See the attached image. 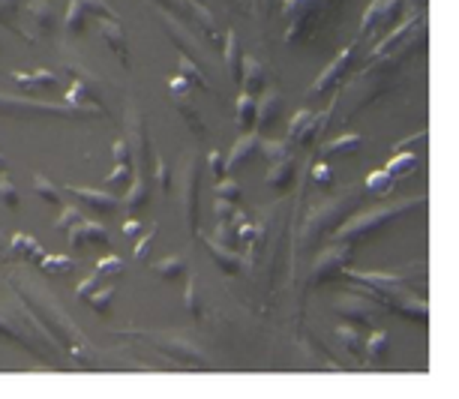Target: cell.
<instances>
[{"label": "cell", "instance_id": "obj_34", "mask_svg": "<svg viewBox=\"0 0 459 399\" xmlns=\"http://www.w3.org/2000/svg\"><path fill=\"white\" fill-rule=\"evenodd\" d=\"M91 15L84 13V6H82V0H69V10H66V33H82L84 30V24H88Z\"/></svg>", "mask_w": 459, "mask_h": 399}, {"label": "cell", "instance_id": "obj_55", "mask_svg": "<svg viewBox=\"0 0 459 399\" xmlns=\"http://www.w3.org/2000/svg\"><path fill=\"white\" fill-rule=\"evenodd\" d=\"M235 229H238V240H244V244H249V240H255V238H258L255 225L249 222V216H247V220L240 222V225H235Z\"/></svg>", "mask_w": 459, "mask_h": 399}, {"label": "cell", "instance_id": "obj_14", "mask_svg": "<svg viewBox=\"0 0 459 399\" xmlns=\"http://www.w3.org/2000/svg\"><path fill=\"white\" fill-rule=\"evenodd\" d=\"M258 144H262V135H258L255 129H253V133H240V138H238L235 147H231V153H229V162H225V175H231L238 166H244L249 156H255Z\"/></svg>", "mask_w": 459, "mask_h": 399}, {"label": "cell", "instance_id": "obj_49", "mask_svg": "<svg viewBox=\"0 0 459 399\" xmlns=\"http://www.w3.org/2000/svg\"><path fill=\"white\" fill-rule=\"evenodd\" d=\"M111 156H115V166H133V147H129V142H115Z\"/></svg>", "mask_w": 459, "mask_h": 399}, {"label": "cell", "instance_id": "obj_28", "mask_svg": "<svg viewBox=\"0 0 459 399\" xmlns=\"http://www.w3.org/2000/svg\"><path fill=\"white\" fill-rule=\"evenodd\" d=\"M178 75H180V78H186V82L193 84V88H204V91L211 88V82L204 78L202 66H198L195 60H193V57H186V55H180V57H178Z\"/></svg>", "mask_w": 459, "mask_h": 399}, {"label": "cell", "instance_id": "obj_47", "mask_svg": "<svg viewBox=\"0 0 459 399\" xmlns=\"http://www.w3.org/2000/svg\"><path fill=\"white\" fill-rule=\"evenodd\" d=\"M75 222H82V211H79V207H64V211H60V216L55 220V229L57 231H69Z\"/></svg>", "mask_w": 459, "mask_h": 399}, {"label": "cell", "instance_id": "obj_31", "mask_svg": "<svg viewBox=\"0 0 459 399\" xmlns=\"http://www.w3.org/2000/svg\"><path fill=\"white\" fill-rule=\"evenodd\" d=\"M414 169H418V156L409 153V151H396L394 160L385 166V171L391 178H405V175H411Z\"/></svg>", "mask_w": 459, "mask_h": 399}, {"label": "cell", "instance_id": "obj_20", "mask_svg": "<svg viewBox=\"0 0 459 399\" xmlns=\"http://www.w3.org/2000/svg\"><path fill=\"white\" fill-rule=\"evenodd\" d=\"M238 82H240V88H244V93H253V97H258V93L264 91V66L258 64L255 57H244Z\"/></svg>", "mask_w": 459, "mask_h": 399}, {"label": "cell", "instance_id": "obj_44", "mask_svg": "<svg viewBox=\"0 0 459 399\" xmlns=\"http://www.w3.org/2000/svg\"><path fill=\"white\" fill-rule=\"evenodd\" d=\"M258 153H264L267 162H276V160H285V156H291L289 144H285V142H262V144H258Z\"/></svg>", "mask_w": 459, "mask_h": 399}, {"label": "cell", "instance_id": "obj_2", "mask_svg": "<svg viewBox=\"0 0 459 399\" xmlns=\"http://www.w3.org/2000/svg\"><path fill=\"white\" fill-rule=\"evenodd\" d=\"M423 204H427V195H418V198H403V202H396V204H385V207H378V211H372V213L354 216L351 222L340 225V240H349V244H354V240L367 238V234H376V231L385 229V225L396 222L400 216L409 213L411 207H423Z\"/></svg>", "mask_w": 459, "mask_h": 399}, {"label": "cell", "instance_id": "obj_46", "mask_svg": "<svg viewBox=\"0 0 459 399\" xmlns=\"http://www.w3.org/2000/svg\"><path fill=\"white\" fill-rule=\"evenodd\" d=\"M0 198H4V202L10 204V207H19V202H22V198H19V186H15L13 180L4 175V171H0Z\"/></svg>", "mask_w": 459, "mask_h": 399}, {"label": "cell", "instance_id": "obj_5", "mask_svg": "<svg viewBox=\"0 0 459 399\" xmlns=\"http://www.w3.org/2000/svg\"><path fill=\"white\" fill-rule=\"evenodd\" d=\"M198 156H189L184 175H180V189H184V195H180V204H184V216H186V225L189 231L198 234Z\"/></svg>", "mask_w": 459, "mask_h": 399}, {"label": "cell", "instance_id": "obj_50", "mask_svg": "<svg viewBox=\"0 0 459 399\" xmlns=\"http://www.w3.org/2000/svg\"><path fill=\"white\" fill-rule=\"evenodd\" d=\"M19 6H22V0H0V22L19 28V24H15V13H19Z\"/></svg>", "mask_w": 459, "mask_h": 399}, {"label": "cell", "instance_id": "obj_43", "mask_svg": "<svg viewBox=\"0 0 459 399\" xmlns=\"http://www.w3.org/2000/svg\"><path fill=\"white\" fill-rule=\"evenodd\" d=\"M309 175H313V180H316L318 186H325V189H331V186H333V169L327 166V160L313 162V169H309Z\"/></svg>", "mask_w": 459, "mask_h": 399}, {"label": "cell", "instance_id": "obj_54", "mask_svg": "<svg viewBox=\"0 0 459 399\" xmlns=\"http://www.w3.org/2000/svg\"><path fill=\"white\" fill-rule=\"evenodd\" d=\"M207 166H211L213 178L222 180L225 178V162H222V153L220 151H211V156H207Z\"/></svg>", "mask_w": 459, "mask_h": 399}, {"label": "cell", "instance_id": "obj_38", "mask_svg": "<svg viewBox=\"0 0 459 399\" xmlns=\"http://www.w3.org/2000/svg\"><path fill=\"white\" fill-rule=\"evenodd\" d=\"M39 267L46 273H51V276H66V273H73V258H69V256H48L46 253V258L39 262Z\"/></svg>", "mask_w": 459, "mask_h": 399}, {"label": "cell", "instance_id": "obj_30", "mask_svg": "<svg viewBox=\"0 0 459 399\" xmlns=\"http://www.w3.org/2000/svg\"><path fill=\"white\" fill-rule=\"evenodd\" d=\"M115 298H117L115 289H108V285H100V289L88 298V303H91V309L97 312V316L108 318L111 312H115Z\"/></svg>", "mask_w": 459, "mask_h": 399}, {"label": "cell", "instance_id": "obj_58", "mask_svg": "<svg viewBox=\"0 0 459 399\" xmlns=\"http://www.w3.org/2000/svg\"><path fill=\"white\" fill-rule=\"evenodd\" d=\"M0 171H6V156L0 153Z\"/></svg>", "mask_w": 459, "mask_h": 399}, {"label": "cell", "instance_id": "obj_8", "mask_svg": "<svg viewBox=\"0 0 459 399\" xmlns=\"http://www.w3.org/2000/svg\"><path fill=\"white\" fill-rule=\"evenodd\" d=\"M349 262H351V249L342 240L340 247L322 253V258H318L316 267H313V282H327V280H333V276H342V271L349 267Z\"/></svg>", "mask_w": 459, "mask_h": 399}, {"label": "cell", "instance_id": "obj_27", "mask_svg": "<svg viewBox=\"0 0 459 399\" xmlns=\"http://www.w3.org/2000/svg\"><path fill=\"white\" fill-rule=\"evenodd\" d=\"M15 82L22 84V88H46V91H55L57 84H60V78H57V73H48V69H37L33 75H28V73H15L13 75Z\"/></svg>", "mask_w": 459, "mask_h": 399}, {"label": "cell", "instance_id": "obj_4", "mask_svg": "<svg viewBox=\"0 0 459 399\" xmlns=\"http://www.w3.org/2000/svg\"><path fill=\"white\" fill-rule=\"evenodd\" d=\"M336 312L351 325H360V327H372L381 312V303L367 298L363 291H354V294H345L342 300H336Z\"/></svg>", "mask_w": 459, "mask_h": 399}, {"label": "cell", "instance_id": "obj_52", "mask_svg": "<svg viewBox=\"0 0 459 399\" xmlns=\"http://www.w3.org/2000/svg\"><path fill=\"white\" fill-rule=\"evenodd\" d=\"M169 91H171V97H189V93H193V84L186 82V78H180V75H175L169 82Z\"/></svg>", "mask_w": 459, "mask_h": 399}, {"label": "cell", "instance_id": "obj_21", "mask_svg": "<svg viewBox=\"0 0 459 399\" xmlns=\"http://www.w3.org/2000/svg\"><path fill=\"white\" fill-rule=\"evenodd\" d=\"M391 307L396 312H403L405 318H411V322H420V325H427V318H429V307H427V300H418L414 294H396V298L391 300Z\"/></svg>", "mask_w": 459, "mask_h": 399}, {"label": "cell", "instance_id": "obj_45", "mask_svg": "<svg viewBox=\"0 0 459 399\" xmlns=\"http://www.w3.org/2000/svg\"><path fill=\"white\" fill-rule=\"evenodd\" d=\"M126 271V265L120 262L117 256H108V258H100L97 262V273L102 276V280H106V276H120Z\"/></svg>", "mask_w": 459, "mask_h": 399}, {"label": "cell", "instance_id": "obj_39", "mask_svg": "<svg viewBox=\"0 0 459 399\" xmlns=\"http://www.w3.org/2000/svg\"><path fill=\"white\" fill-rule=\"evenodd\" d=\"M213 193H216V198H222V202H231V204H235L238 198H240V186H238V180H231L229 175H225L222 180H216Z\"/></svg>", "mask_w": 459, "mask_h": 399}, {"label": "cell", "instance_id": "obj_3", "mask_svg": "<svg viewBox=\"0 0 459 399\" xmlns=\"http://www.w3.org/2000/svg\"><path fill=\"white\" fill-rule=\"evenodd\" d=\"M358 202H360V193H358V189H349V195H340V198H333V202L322 204L318 211H313L307 229H303V240H307V244H313L318 234L325 238V234L336 231L345 220H349V213L358 207Z\"/></svg>", "mask_w": 459, "mask_h": 399}, {"label": "cell", "instance_id": "obj_16", "mask_svg": "<svg viewBox=\"0 0 459 399\" xmlns=\"http://www.w3.org/2000/svg\"><path fill=\"white\" fill-rule=\"evenodd\" d=\"M198 240H202V244L207 247V253H211V258L216 262V267H220V271H225V273H240V256L238 253H231L229 247L225 244H220V240H211V238H202V234H198Z\"/></svg>", "mask_w": 459, "mask_h": 399}, {"label": "cell", "instance_id": "obj_37", "mask_svg": "<svg viewBox=\"0 0 459 399\" xmlns=\"http://www.w3.org/2000/svg\"><path fill=\"white\" fill-rule=\"evenodd\" d=\"M411 24H414V22H403V24H400V28H396V30H391V33H387V37H385V39H381V42H378V46H376V48H372V57H381V55H387V51H391L394 46H400V39L405 37V33H409V30H411Z\"/></svg>", "mask_w": 459, "mask_h": 399}, {"label": "cell", "instance_id": "obj_29", "mask_svg": "<svg viewBox=\"0 0 459 399\" xmlns=\"http://www.w3.org/2000/svg\"><path fill=\"white\" fill-rule=\"evenodd\" d=\"M225 66H229V75L240 78V64H244V55H240V42H238V33L235 30H229V37H225Z\"/></svg>", "mask_w": 459, "mask_h": 399}, {"label": "cell", "instance_id": "obj_6", "mask_svg": "<svg viewBox=\"0 0 459 399\" xmlns=\"http://www.w3.org/2000/svg\"><path fill=\"white\" fill-rule=\"evenodd\" d=\"M153 343H157V349L171 360H184V363H193V367H202V363H204V351L195 349V345L189 340H184V336L153 334Z\"/></svg>", "mask_w": 459, "mask_h": 399}, {"label": "cell", "instance_id": "obj_26", "mask_svg": "<svg viewBox=\"0 0 459 399\" xmlns=\"http://www.w3.org/2000/svg\"><path fill=\"white\" fill-rule=\"evenodd\" d=\"M255 102H258V97H253V93H240L238 108H235L240 133H253L255 129Z\"/></svg>", "mask_w": 459, "mask_h": 399}, {"label": "cell", "instance_id": "obj_9", "mask_svg": "<svg viewBox=\"0 0 459 399\" xmlns=\"http://www.w3.org/2000/svg\"><path fill=\"white\" fill-rule=\"evenodd\" d=\"M69 193H73L79 202H84L93 213H100V216L115 213L120 207V198L111 193V189L106 193V189H91V186H69Z\"/></svg>", "mask_w": 459, "mask_h": 399}, {"label": "cell", "instance_id": "obj_19", "mask_svg": "<svg viewBox=\"0 0 459 399\" xmlns=\"http://www.w3.org/2000/svg\"><path fill=\"white\" fill-rule=\"evenodd\" d=\"M28 13H30V24H33V39L55 33V13H51V6L46 0H30Z\"/></svg>", "mask_w": 459, "mask_h": 399}, {"label": "cell", "instance_id": "obj_41", "mask_svg": "<svg viewBox=\"0 0 459 399\" xmlns=\"http://www.w3.org/2000/svg\"><path fill=\"white\" fill-rule=\"evenodd\" d=\"M186 312H189V316H193L195 318V322H198V318H202V294H198V280H189L186 282Z\"/></svg>", "mask_w": 459, "mask_h": 399}, {"label": "cell", "instance_id": "obj_10", "mask_svg": "<svg viewBox=\"0 0 459 399\" xmlns=\"http://www.w3.org/2000/svg\"><path fill=\"white\" fill-rule=\"evenodd\" d=\"M66 234H69V247H73V249H84V247H106V244H108V231L102 229L100 222H91V220L75 222L73 229H69Z\"/></svg>", "mask_w": 459, "mask_h": 399}, {"label": "cell", "instance_id": "obj_17", "mask_svg": "<svg viewBox=\"0 0 459 399\" xmlns=\"http://www.w3.org/2000/svg\"><path fill=\"white\" fill-rule=\"evenodd\" d=\"M100 37L108 42V48L120 57V64L129 66V55H126V30L120 28V22H117V19L100 22Z\"/></svg>", "mask_w": 459, "mask_h": 399}, {"label": "cell", "instance_id": "obj_18", "mask_svg": "<svg viewBox=\"0 0 459 399\" xmlns=\"http://www.w3.org/2000/svg\"><path fill=\"white\" fill-rule=\"evenodd\" d=\"M280 108H282V100L276 91H267L264 97H258L255 102V129H267L276 124L280 117Z\"/></svg>", "mask_w": 459, "mask_h": 399}, {"label": "cell", "instance_id": "obj_13", "mask_svg": "<svg viewBox=\"0 0 459 399\" xmlns=\"http://www.w3.org/2000/svg\"><path fill=\"white\" fill-rule=\"evenodd\" d=\"M351 57H354V46H349V48H345L342 55L336 57V60H331V66H327L325 73L318 75L316 82H313V88H309V97H318V93H327V91H331L333 84H336V82H340V78H342V73H345V69H349Z\"/></svg>", "mask_w": 459, "mask_h": 399}, {"label": "cell", "instance_id": "obj_25", "mask_svg": "<svg viewBox=\"0 0 459 399\" xmlns=\"http://www.w3.org/2000/svg\"><path fill=\"white\" fill-rule=\"evenodd\" d=\"M151 271L157 276H162L166 282H175L186 273V258L184 256H166V258H160V262H151Z\"/></svg>", "mask_w": 459, "mask_h": 399}, {"label": "cell", "instance_id": "obj_35", "mask_svg": "<svg viewBox=\"0 0 459 399\" xmlns=\"http://www.w3.org/2000/svg\"><path fill=\"white\" fill-rule=\"evenodd\" d=\"M394 186H396V178L387 175L385 169H381V171H376V175H369V178H367V189H369V195L385 198V195H391V193H394Z\"/></svg>", "mask_w": 459, "mask_h": 399}, {"label": "cell", "instance_id": "obj_15", "mask_svg": "<svg viewBox=\"0 0 459 399\" xmlns=\"http://www.w3.org/2000/svg\"><path fill=\"white\" fill-rule=\"evenodd\" d=\"M6 249H10L13 258H19V262H24V265H39L42 258H46V249L39 247V240L28 238V234H13L10 247Z\"/></svg>", "mask_w": 459, "mask_h": 399}, {"label": "cell", "instance_id": "obj_53", "mask_svg": "<svg viewBox=\"0 0 459 399\" xmlns=\"http://www.w3.org/2000/svg\"><path fill=\"white\" fill-rule=\"evenodd\" d=\"M153 238H157V229L147 231V234H142V238H138V247H135V258H138V262H147V249L153 247Z\"/></svg>", "mask_w": 459, "mask_h": 399}, {"label": "cell", "instance_id": "obj_32", "mask_svg": "<svg viewBox=\"0 0 459 399\" xmlns=\"http://www.w3.org/2000/svg\"><path fill=\"white\" fill-rule=\"evenodd\" d=\"M33 193L48 204H57V207L64 204V193H60L55 180H48L46 175H33Z\"/></svg>", "mask_w": 459, "mask_h": 399}, {"label": "cell", "instance_id": "obj_48", "mask_svg": "<svg viewBox=\"0 0 459 399\" xmlns=\"http://www.w3.org/2000/svg\"><path fill=\"white\" fill-rule=\"evenodd\" d=\"M100 285H106V282H102V276H100L97 271H93V273L88 276V280H82V282H79V289H75V298H79V300H88L91 294L100 289Z\"/></svg>", "mask_w": 459, "mask_h": 399}, {"label": "cell", "instance_id": "obj_11", "mask_svg": "<svg viewBox=\"0 0 459 399\" xmlns=\"http://www.w3.org/2000/svg\"><path fill=\"white\" fill-rule=\"evenodd\" d=\"M400 6H403V0H376V4H372L369 10H367V15H363L360 30L372 33V30H378V28H387V24H394V19L400 15Z\"/></svg>", "mask_w": 459, "mask_h": 399}, {"label": "cell", "instance_id": "obj_42", "mask_svg": "<svg viewBox=\"0 0 459 399\" xmlns=\"http://www.w3.org/2000/svg\"><path fill=\"white\" fill-rule=\"evenodd\" d=\"M82 6H84V13L93 15V19H100V22H106V19H117L115 10L106 4V0H82Z\"/></svg>", "mask_w": 459, "mask_h": 399}, {"label": "cell", "instance_id": "obj_57", "mask_svg": "<svg viewBox=\"0 0 459 399\" xmlns=\"http://www.w3.org/2000/svg\"><path fill=\"white\" fill-rule=\"evenodd\" d=\"M138 231H142V222H138V220H126L124 222V234H126V238H135Z\"/></svg>", "mask_w": 459, "mask_h": 399}, {"label": "cell", "instance_id": "obj_56", "mask_svg": "<svg viewBox=\"0 0 459 399\" xmlns=\"http://www.w3.org/2000/svg\"><path fill=\"white\" fill-rule=\"evenodd\" d=\"M216 216H220V222H231V216H235V204L216 198Z\"/></svg>", "mask_w": 459, "mask_h": 399}, {"label": "cell", "instance_id": "obj_7", "mask_svg": "<svg viewBox=\"0 0 459 399\" xmlns=\"http://www.w3.org/2000/svg\"><path fill=\"white\" fill-rule=\"evenodd\" d=\"M126 133H129V147H133V160H138L144 166V178L151 171V135L142 115L135 108H126Z\"/></svg>", "mask_w": 459, "mask_h": 399}, {"label": "cell", "instance_id": "obj_33", "mask_svg": "<svg viewBox=\"0 0 459 399\" xmlns=\"http://www.w3.org/2000/svg\"><path fill=\"white\" fill-rule=\"evenodd\" d=\"M133 178H135V171L133 166H115V171L106 178V189H111V193H126L129 184H133Z\"/></svg>", "mask_w": 459, "mask_h": 399}, {"label": "cell", "instance_id": "obj_40", "mask_svg": "<svg viewBox=\"0 0 459 399\" xmlns=\"http://www.w3.org/2000/svg\"><path fill=\"white\" fill-rule=\"evenodd\" d=\"M336 336H340V343H342L351 354H360V351H363V345H367V340H363V336H360L358 331H354V327H340V331H336Z\"/></svg>", "mask_w": 459, "mask_h": 399}, {"label": "cell", "instance_id": "obj_36", "mask_svg": "<svg viewBox=\"0 0 459 399\" xmlns=\"http://www.w3.org/2000/svg\"><path fill=\"white\" fill-rule=\"evenodd\" d=\"M363 349L369 351V358H376V360H387V354H391V336H387L385 331H376L367 340V345Z\"/></svg>", "mask_w": 459, "mask_h": 399}, {"label": "cell", "instance_id": "obj_51", "mask_svg": "<svg viewBox=\"0 0 459 399\" xmlns=\"http://www.w3.org/2000/svg\"><path fill=\"white\" fill-rule=\"evenodd\" d=\"M153 175H157L160 193H169V189H171V169L166 166V160H157V169H153Z\"/></svg>", "mask_w": 459, "mask_h": 399}, {"label": "cell", "instance_id": "obj_1", "mask_svg": "<svg viewBox=\"0 0 459 399\" xmlns=\"http://www.w3.org/2000/svg\"><path fill=\"white\" fill-rule=\"evenodd\" d=\"M10 282L15 285V294H19V298L28 303L33 312H37L33 318H37L39 325H46V331L51 336H60V343H64L66 349L75 354V358H88L91 360V351H88V343H84V334L73 325V318H69L66 312L60 309V303H55L51 294L42 291L39 285L28 282L22 273H15Z\"/></svg>", "mask_w": 459, "mask_h": 399}, {"label": "cell", "instance_id": "obj_23", "mask_svg": "<svg viewBox=\"0 0 459 399\" xmlns=\"http://www.w3.org/2000/svg\"><path fill=\"white\" fill-rule=\"evenodd\" d=\"M360 147H363V135H340V138H333V142H327L322 147V160H336V156H354V153H360Z\"/></svg>", "mask_w": 459, "mask_h": 399}, {"label": "cell", "instance_id": "obj_12", "mask_svg": "<svg viewBox=\"0 0 459 399\" xmlns=\"http://www.w3.org/2000/svg\"><path fill=\"white\" fill-rule=\"evenodd\" d=\"M322 135L318 133V120L313 111H298L289 124V142H294L298 147H313L316 138Z\"/></svg>", "mask_w": 459, "mask_h": 399}, {"label": "cell", "instance_id": "obj_24", "mask_svg": "<svg viewBox=\"0 0 459 399\" xmlns=\"http://www.w3.org/2000/svg\"><path fill=\"white\" fill-rule=\"evenodd\" d=\"M147 202H151V178L135 175L133 184L126 189V195L120 198V204L133 207V211H142V207H147Z\"/></svg>", "mask_w": 459, "mask_h": 399}, {"label": "cell", "instance_id": "obj_22", "mask_svg": "<svg viewBox=\"0 0 459 399\" xmlns=\"http://www.w3.org/2000/svg\"><path fill=\"white\" fill-rule=\"evenodd\" d=\"M294 171H298V162H294L291 156H285V160L271 162L264 180H267V186H273V189H289L294 180Z\"/></svg>", "mask_w": 459, "mask_h": 399}]
</instances>
